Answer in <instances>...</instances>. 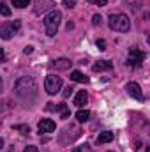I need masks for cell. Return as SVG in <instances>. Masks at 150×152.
I'll return each instance as SVG.
<instances>
[{
	"mask_svg": "<svg viewBox=\"0 0 150 152\" xmlns=\"http://www.w3.org/2000/svg\"><path fill=\"white\" fill-rule=\"evenodd\" d=\"M14 90L18 94V97H21L23 101H34L37 97V83L32 76H23L14 83Z\"/></svg>",
	"mask_w": 150,
	"mask_h": 152,
	"instance_id": "1",
	"label": "cell"
},
{
	"mask_svg": "<svg viewBox=\"0 0 150 152\" xmlns=\"http://www.w3.org/2000/svg\"><path fill=\"white\" fill-rule=\"evenodd\" d=\"M60 21H62V12L58 11H50L46 16H44V27H46V34L50 37H53L60 27Z\"/></svg>",
	"mask_w": 150,
	"mask_h": 152,
	"instance_id": "2",
	"label": "cell"
},
{
	"mask_svg": "<svg viewBox=\"0 0 150 152\" xmlns=\"http://www.w3.org/2000/svg\"><path fill=\"white\" fill-rule=\"evenodd\" d=\"M108 25L110 28L115 30V32H127L131 28V20L122 14V12H117V14H111L110 20H108Z\"/></svg>",
	"mask_w": 150,
	"mask_h": 152,
	"instance_id": "3",
	"label": "cell"
},
{
	"mask_svg": "<svg viewBox=\"0 0 150 152\" xmlns=\"http://www.w3.org/2000/svg\"><path fill=\"white\" fill-rule=\"evenodd\" d=\"M21 28V21L20 20H14V21H7V23H4L2 27H0V36L2 39H11L14 34H18V30Z\"/></svg>",
	"mask_w": 150,
	"mask_h": 152,
	"instance_id": "4",
	"label": "cell"
},
{
	"mask_svg": "<svg viewBox=\"0 0 150 152\" xmlns=\"http://www.w3.org/2000/svg\"><path fill=\"white\" fill-rule=\"evenodd\" d=\"M60 88H62V78H60V76H57V75H48L46 76L44 90H46L50 96H55Z\"/></svg>",
	"mask_w": 150,
	"mask_h": 152,
	"instance_id": "5",
	"label": "cell"
},
{
	"mask_svg": "<svg viewBox=\"0 0 150 152\" xmlns=\"http://www.w3.org/2000/svg\"><path fill=\"white\" fill-rule=\"evenodd\" d=\"M143 58H145V53L134 46V48L129 50V55H127V66H131V67H140L141 62H143Z\"/></svg>",
	"mask_w": 150,
	"mask_h": 152,
	"instance_id": "6",
	"label": "cell"
},
{
	"mask_svg": "<svg viewBox=\"0 0 150 152\" xmlns=\"http://www.w3.org/2000/svg\"><path fill=\"white\" fill-rule=\"evenodd\" d=\"M125 90H127V94L133 96L134 99L143 101V92H141V88H140V85H138L136 81H129V83L125 85Z\"/></svg>",
	"mask_w": 150,
	"mask_h": 152,
	"instance_id": "7",
	"label": "cell"
},
{
	"mask_svg": "<svg viewBox=\"0 0 150 152\" xmlns=\"http://www.w3.org/2000/svg\"><path fill=\"white\" fill-rule=\"evenodd\" d=\"M37 129H39L41 134H42V133H53V131L57 129V124H55L51 118H42V120H39Z\"/></svg>",
	"mask_w": 150,
	"mask_h": 152,
	"instance_id": "8",
	"label": "cell"
},
{
	"mask_svg": "<svg viewBox=\"0 0 150 152\" xmlns=\"http://www.w3.org/2000/svg\"><path fill=\"white\" fill-rule=\"evenodd\" d=\"M53 5H55L53 0H37V2H36V7H34V12H36V14H41V12L51 11Z\"/></svg>",
	"mask_w": 150,
	"mask_h": 152,
	"instance_id": "9",
	"label": "cell"
},
{
	"mask_svg": "<svg viewBox=\"0 0 150 152\" xmlns=\"http://www.w3.org/2000/svg\"><path fill=\"white\" fill-rule=\"evenodd\" d=\"M71 66H73V62L69 58H57L51 62V67L57 71H67V69H71Z\"/></svg>",
	"mask_w": 150,
	"mask_h": 152,
	"instance_id": "10",
	"label": "cell"
},
{
	"mask_svg": "<svg viewBox=\"0 0 150 152\" xmlns=\"http://www.w3.org/2000/svg\"><path fill=\"white\" fill-rule=\"evenodd\" d=\"M111 69H113V62H110V60H99L97 64L92 66V71H95V73H101V71H111Z\"/></svg>",
	"mask_w": 150,
	"mask_h": 152,
	"instance_id": "11",
	"label": "cell"
},
{
	"mask_svg": "<svg viewBox=\"0 0 150 152\" xmlns=\"http://www.w3.org/2000/svg\"><path fill=\"white\" fill-rule=\"evenodd\" d=\"M87 101H88V94H87L85 90H79V92L74 96V104L76 106H85Z\"/></svg>",
	"mask_w": 150,
	"mask_h": 152,
	"instance_id": "12",
	"label": "cell"
},
{
	"mask_svg": "<svg viewBox=\"0 0 150 152\" xmlns=\"http://www.w3.org/2000/svg\"><path fill=\"white\" fill-rule=\"evenodd\" d=\"M113 140V133L111 131H103L99 136H97V145H103V143H108Z\"/></svg>",
	"mask_w": 150,
	"mask_h": 152,
	"instance_id": "13",
	"label": "cell"
},
{
	"mask_svg": "<svg viewBox=\"0 0 150 152\" xmlns=\"http://www.w3.org/2000/svg\"><path fill=\"white\" fill-rule=\"evenodd\" d=\"M71 80H73V81H78V83H87V81H88V78L83 75L81 71H73V73H71Z\"/></svg>",
	"mask_w": 150,
	"mask_h": 152,
	"instance_id": "14",
	"label": "cell"
},
{
	"mask_svg": "<svg viewBox=\"0 0 150 152\" xmlns=\"http://www.w3.org/2000/svg\"><path fill=\"white\" fill-rule=\"evenodd\" d=\"M76 118H78V122H87L90 118V112L88 110H79V112H76Z\"/></svg>",
	"mask_w": 150,
	"mask_h": 152,
	"instance_id": "15",
	"label": "cell"
},
{
	"mask_svg": "<svg viewBox=\"0 0 150 152\" xmlns=\"http://www.w3.org/2000/svg\"><path fill=\"white\" fill-rule=\"evenodd\" d=\"M12 129H14V131H20L21 134H28V133H30V127H28L27 124H16V126H12Z\"/></svg>",
	"mask_w": 150,
	"mask_h": 152,
	"instance_id": "16",
	"label": "cell"
},
{
	"mask_svg": "<svg viewBox=\"0 0 150 152\" xmlns=\"http://www.w3.org/2000/svg\"><path fill=\"white\" fill-rule=\"evenodd\" d=\"M0 12H2V16H4V18H9V16H11V9L7 7V4H5V2H2V4H0Z\"/></svg>",
	"mask_w": 150,
	"mask_h": 152,
	"instance_id": "17",
	"label": "cell"
},
{
	"mask_svg": "<svg viewBox=\"0 0 150 152\" xmlns=\"http://www.w3.org/2000/svg\"><path fill=\"white\" fill-rule=\"evenodd\" d=\"M28 4H30V0H12V5L18 7V9H23V7H27Z\"/></svg>",
	"mask_w": 150,
	"mask_h": 152,
	"instance_id": "18",
	"label": "cell"
},
{
	"mask_svg": "<svg viewBox=\"0 0 150 152\" xmlns=\"http://www.w3.org/2000/svg\"><path fill=\"white\" fill-rule=\"evenodd\" d=\"M62 5L67 7V9H73L76 5V0H62Z\"/></svg>",
	"mask_w": 150,
	"mask_h": 152,
	"instance_id": "19",
	"label": "cell"
},
{
	"mask_svg": "<svg viewBox=\"0 0 150 152\" xmlns=\"http://www.w3.org/2000/svg\"><path fill=\"white\" fill-rule=\"evenodd\" d=\"M103 23V18L99 16V14H94V18H92V25H95V27H99Z\"/></svg>",
	"mask_w": 150,
	"mask_h": 152,
	"instance_id": "20",
	"label": "cell"
},
{
	"mask_svg": "<svg viewBox=\"0 0 150 152\" xmlns=\"http://www.w3.org/2000/svg\"><path fill=\"white\" fill-rule=\"evenodd\" d=\"M87 2H88V4H95V5H99V7H104V5L108 4L106 0H87Z\"/></svg>",
	"mask_w": 150,
	"mask_h": 152,
	"instance_id": "21",
	"label": "cell"
},
{
	"mask_svg": "<svg viewBox=\"0 0 150 152\" xmlns=\"http://www.w3.org/2000/svg\"><path fill=\"white\" fill-rule=\"evenodd\" d=\"M97 48H99V50H106V41H104V39H99V41H97Z\"/></svg>",
	"mask_w": 150,
	"mask_h": 152,
	"instance_id": "22",
	"label": "cell"
},
{
	"mask_svg": "<svg viewBox=\"0 0 150 152\" xmlns=\"http://www.w3.org/2000/svg\"><path fill=\"white\" fill-rule=\"evenodd\" d=\"M23 152H39L37 151V147L36 145H28V147H25V151Z\"/></svg>",
	"mask_w": 150,
	"mask_h": 152,
	"instance_id": "23",
	"label": "cell"
},
{
	"mask_svg": "<svg viewBox=\"0 0 150 152\" xmlns=\"http://www.w3.org/2000/svg\"><path fill=\"white\" fill-rule=\"evenodd\" d=\"M71 92H73L71 85H69V87H66V88H64V97H69V96H71Z\"/></svg>",
	"mask_w": 150,
	"mask_h": 152,
	"instance_id": "24",
	"label": "cell"
},
{
	"mask_svg": "<svg viewBox=\"0 0 150 152\" xmlns=\"http://www.w3.org/2000/svg\"><path fill=\"white\" fill-rule=\"evenodd\" d=\"M23 51H25V55H30V53L34 51V48H32V46H27V48H25Z\"/></svg>",
	"mask_w": 150,
	"mask_h": 152,
	"instance_id": "25",
	"label": "cell"
},
{
	"mask_svg": "<svg viewBox=\"0 0 150 152\" xmlns=\"http://www.w3.org/2000/svg\"><path fill=\"white\" fill-rule=\"evenodd\" d=\"M69 115H71V112L66 110V112H62V118H69Z\"/></svg>",
	"mask_w": 150,
	"mask_h": 152,
	"instance_id": "26",
	"label": "cell"
},
{
	"mask_svg": "<svg viewBox=\"0 0 150 152\" xmlns=\"http://www.w3.org/2000/svg\"><path fill=\"white\" fill-rule=\"evenodd\" d=\"M147 152H150V145H149V147H147Z\"/></svg>",
	"mask_w": 150,
	"mask_h": 152,
	"instance_id": "27",
	"label": "cell"
},
{
	"mask_svg": "<svg viewBox=\"0 0 150 152\" xmlns=\"http://www.w3.org/2000/svg\"><path fill=\"white\" fill-rule=\"evenodd\" d=\"M149 44H150V36H149Z\"/></svg>",
	"mask_w": 150,
	"mask_h": 152,
	"instance_id": "28",
	"label": "cell"
},
{
	"mask_svg": "<svg viewBox=\"0 0 150 152\" xmlns=\"http://www.w3.org/2000/svg\"><path fill=\"white\" fill-rule=\"evenodd\" d=\"M110 152H111V151H110Z\"/></svg>",
	"mask_w": 150,
	"mask_h": 152,
	"instance_id": "29",
	"label": "cell"
}]
</instances>
